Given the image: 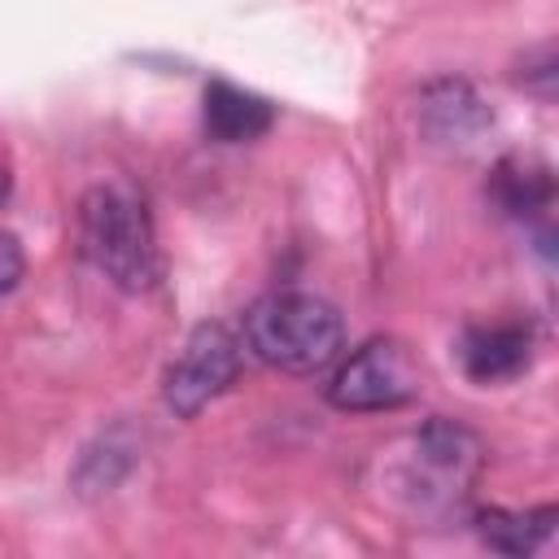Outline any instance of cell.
Listing matches in <instances>:
<instances>
[{
    "label": "cell",
    "instance_id": "obj_8",
    "mask_svg": "<svg viewBox=\"0 0 559 559\" xmlns=\"http://www.w3.org/2000/svg\"><path fill=\"white\" fill-rule=\"evenodd\" d=\"M424 118L441 140H467L489 122V109L480 105V96L467 83L445 79L424 92Z\"/></svg>",
    "mask_w": 559,
    "mask_h": 559
},
{
    "label": "cell",
    "instance_id": "obj_10",
    "mask_svg": "<svg viewBox=\"0 0 559 559\" xmlns=\"http://www.w3.org/2000/svg\"><path fill=\"white\" fill-rule=\"evenodd\" d=\"M22 271H26V258H22V245H17V236L0 231V297H4L9 288H17Z\"/></svg>",
    "mask_w": 559,
    "mask_h": 559
},
{
    "label": "cell",
    "instance_id": "obj_2",
    "mask_svg": "<svg viewBox=\"0 0 559 559\" xmlns=\"http://www.w3.org/2000/svg\"><path fill=\"white\" fill-rule=\"evenodd\" d=\"M245 341L262 362L306 376V371H323L341 354L345 323L332 301H323L314 293L284 288V293H266L249 306Z\"/></svg>",
    "mask_w": 559,
    "mask_h": 559
},
{
    "label": "cell",
    "instance_id": "obj_4",
    "mask_svg": "<svg viewBox=\"0 0 559 559\" xmlns=\"http://www.w3.org/2000/svg\"><path fill=\"white\" fill-rule=\"evenodd\" d=\"M419 389V367L411 349L393 336H376L358 345L332 376L328 402L336 411H393Z\"/></svg>",
    "mask_w": 559,
    "mask_h": 559
},
{
    "label": "cell",
    "instance_id": "obj_11",
    "mask_svg": "<svg viewBox=\"0 0 559 559\" xmlns=\"http://www.w3.org/2000/svg\"><path fill=\"white\" fill-rule=\"evenodd\" d=\"M9 188H13V179H9V170H4V166H0V205H4V201H9Z\"/></svg>",
    "mask_w": 559,
    "mask_h": 559
},
{
    "label": "cell",
    "instance_id": "obj_6",
    "mask_svg": "<svg viewBox=\"0 0 559 559\" xmlns=\"http://www.w3.org/2000/svg\"><path fill=\"white\" fill-rule=\"evenodd\" d=\"M201 118H205L210 140H218V144H245V140H258L262 131H271L275 109L258 92H245V87H236L227 79H214L205 87Z\"/></svg>",
    "mask_w": 559,
    "mask_h": 559
},
{
    "label": "cell",
    "instance_id": "obj_1",
    "mask_svg": "<svg viewBox=\"0 0 559 559\" xmlns=\"http://www.w3.org/2000/svg\"><path fill=\"white\" fill-rule=\"evenodd\" d=\"M79 249L118 288L144 293L162 275L157 236L144 201L122 183H96L79 201Z\"/></svg>",
    "mask_w": 559,
    "mask_h": 559
},
{
    "label": "cell",
    "instance_id": "obj_5",
    "mask_svg": "<svg viewBox=\"0 0 559 559\" xmlns=\"http://www.w3.org/2000/svg\"><path fill=\"white\" fill-rule=\"evenodd\" d=\"M463 371L476 384L515 380L533 362V328L528 323H485L463 336Z\"/></svg>",
    "mask_w": 559,
    "mask_h": 559
},
{
    "label": "cell",
    "instance_id": "obj_7",
    "mask_svg": "<svg viewBox=\"0 0 559 559\" xmlns=\"http://www.w3.org/2000/svg\"><path fill=\"white\" fill-rule=\"evenodd\" d=\"M489 197L498 201L502 214L528 218V214H542L555 201V183H550L546 166L524 162V157H507V162H498V170L489 179Z\"/></svg>",
    "mask_w": 559,
    "mask_h": 559
},
{
    "label": "cell",
    "instance_id": "obj_3",
    "mask_svg": "<svg viewBox=\"0 0 559 559\" xmlns=\"http://www.w3.org/2000/svg\"><path fill=\"white\" fill-rule=\"evenodd\" d=\"M240 362H245V349L223 323H197L162 376L166 406L179 419H192L218 393L231 389V380L240 376Z\"/></svg>",
    "mask_w": 559,
    "mask_h": 559
},
{
    "label": "cell",
    "instance_id": "obj_9",
    "mask_svg": "<svg viewBox=\"0 0 559 559\" xmlns=\"http://www.w3.org/2000/svg\"><path fill=\"white\" fill-rule=\"evenodd\" d=\"M476 524H480V542L489 550H498V555H528V550H537L550 537L555 507H542V511H528V515H520V511H480Z\"/></svg>",
    "mask_w": 559,
    "mask_h": 559
}]
</instances>
